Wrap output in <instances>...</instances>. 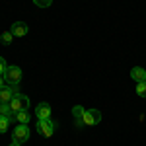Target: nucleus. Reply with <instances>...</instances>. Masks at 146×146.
Listing matches in <instances>:
<instances>
[{"mask_svg": "<svg viewBox=\"0 0 146 146\" xmlns=\"http://www.w3.org/2000/svg\"><path fill=\"white\" fill-rule=\"evenodd\" d=\"M0 115H6V117H10V119L16 117V113L12 111L10 103H0Z\"/></svg>", "mask_w": 146, "mask_h": 146, "instance_id": "11", "label": "nucleus"}, {"mask_svg": "<svg viewBox=\"0 0 146 146\" xmlns=\"http://www.w3.org/2000/svg\"><path fill=\"white\" fill-rule=\"evenodd\" d=\"M10 146H22V144H20V142H16V140H14V142H12Z\"/></svg>", "mask_w": 146, "mask_h": 146, "instance_id": "19", "label": "nucleus"}, {"mask_svg": "<svg viewBox=\"0 0 146 146\" xmlns=\"http://www.w3.org/2000/svg\"><path fill=\"white\" fill-rule=\"evenodd\" d=\"M12 35L14 37H23V35H27V31H29V27H27V23L23 22H16L14 25H12Z\"/></svg>", "mask_w": 146, "mask_h": 146, "instance_id": "8", "label": "nucleus"}, {"mask_svg": "<svg viewBox=\"0 0 146 146\" xmlns=\"http://www.w3.org/2000/svg\"><path fill=\"white\" fill-rule=\"evenodd\" d=\"M136 94H138L140 98H144V100H146V80L136 84Z\"/></svg>", "mask_w": 146, "mask_h": 146, "instance_id": "14", "label": "nucleus"}, {"mask_svg": "<svg viewBox=\"0 0 146 146\" xmlns=\"http://www.w3.org/2000/svg\"><path fill=\"white\" fill-rule=\"evenodd\" d=\"M6 68H8L6 58H4V56H0V74H4V72H6Z\"/></svg>", "mask_w": 146, "mask_h": 146, "instance_id": "17", "label": "nucleus"}, {"mask_svg": "<svg viewBox=\"0 0 146 146\" xmlns=\"http://www.w3.org/2000/svg\"><path fill=\"white\" fill-rule=\"evenodd\" d=\"M35 6H39V8H49L51 4H53V0H33Z\"/></svg>", "mask_w": 146, "mask_h": 146, "instance_id": "16", "label": "nucleus"}, {"mask_svg": "<svg viewBox=\"0 0 146 146\" xmlns=\"http://www.w3.org/2000/svg\"><path fill=\"white\" fill-rule=\"evenodd\" d=\"M16 121H18L20 125H27L29 121H31V115H29L27 109H22V111L16 113Z\"/></svg>", "mask_w": 146, "mask_h": 146, "instance_id": "10", "label": "nucleus"}, {"mask_svg": "<svg viewBox=\"0 0 146 146\" xmlns=\"http://www.w3.org/2000/svg\"><path fill=\"white\" fill-rule=\"evenodd\" d=\"M10 107H12L14 113L22 111V109H27V107H29V98H27V96H22V94H16L14 100L10 101Z\"/></svg>", "mask_w": 146, "mask_h": 146, "instance_id": "3", "label": "nucleus"}, {"mask_svg": "<svg viewBox=\"0 0 146 146\" xmlns=\"http://www.w3.org/2000/svg\"><path fill=\"white\" fill-rule=\"evenodd\" d=\"M84 111H86V109H84V107H82V105H76V107H74V109H72V115H74V119H76V121H80V123H82V115H84Z\"/></svg>", "mask_w": 146, "mask_h": 146, "instance_id": "13", "label": "nucleus"}, {"mask_svg": "<svg viewBox=\"0 0 146 146\" xmlns=\"http://www.w3.org/2000/svg\"><path fill=\"white\" fill-rule=\"evenodd\" d=\"M4 80L10 86H20V82H22V68L20 66H8L6 72H4Z\"/></svg>", "mask_w": 146, "mask_h": 146, "instance_id": "1", "label": "nucleus"}, {"mask_svg": "<svg viewBox=\"0 0 146 146\" xmlns=\"http://www.w3.org/2000/svg\"><path fill=\"white\" fill-rule=\"evenodd\" d=\"M101 121V113L98 109H86L84 115H82V123L88 125V127H94V125H98Z\"/></svg>", "mask_w": 146, "mask_h": 146, "instance_id": "5", "label": "nucleus"}, {"mask_svg": "<svg viewBox=\"0 0 146 146\" xmlns=\"http://www.w3.org/2000/svg\"><path fill=\"white\" fill-rule=\"evenodd\" d=\"M20 86H10V84H6L4 88H0V103H10L14 100V96L16 94H20Z\"/></svg>", "mask_w": 146, "mask_h": 146, "instance_id": "4", "label": "nucleus"}, {"mask_svg": "<svg viewBox=\"0 0 146 146\" xmlns=\"http://www.w3.org/2000/svg\"><path fill=\"white\" fill-rule=\"evenodd\" d=\"M29 135H31V131H29V127L27 125H18L16 129H14V140L16 142H25V140H29Z\"/></svg>", "mask_w": 146, "mask_h": 146, "instance_id": "6", "label": "nucleus"}, {"mask_svg": "<svg viewBox=\"0 0 146 146\" xmlns=\"http://www.w3.org/2000/svg\"><path fill=\"white\" fill-rule=\"evenodd\" d=\"M131 78L135 80L136 84H138V82H144L146 80V70L140 68V66H135L133 70H131Z\"/></svg>", "mask_w": 146, "mask_h": 146, "instance_id": "9", "label": "nucleus"}, {"mask_svg": "<svg viewBox=\"0 0 146 146\" xmlns=\"http://www.w3.org/2000/svg\"><path fill=\"white\" fill-rule=\"evenodd\" d=\"M55 129H56V123H55V121H51V119L37 121V131L45 136V138H51V136H53V133H55Z\"/></svg>", "mask_w": 146, "mask_h": 146, "instance_id": "2", "label": "nucleus"}, {"mask_svg": "<svg viewBox=\"0 0 146 146\" xmlns=\"http://www.w3.org/2000/svg\"><path fill=\"white\" fill-rule=\"evenodd\" d=\"M10 117H6V115H0V133H6L8 131V127H10Z\"/></svg>", "mask_w": 146, "mask_h": 146, "instance_id": "12", "label": "nucleus"}, {"mask_svg": "<svg viewBox=\"0 0 146 146\" xmlns=\"http://www.w3.org/2000/svg\"><path fill=\"white\" fill-rule=\"evenodd\" d=\"M6 86V80H4V74H0V88H4Z\"/></svg>", "mask_w": 146, "mask_h": 146, "instance_id": "18", "label": "nucleus"}, {"mask_svg": "<svg viewBox=\"0 0 146 146\" xmlns=\"http://www.w3.org/2000/svg\"><path fill=\"white\" fill-rule=\"evenodd\" d=\"M12 39H14V35H12V31H4V33L0 35V41L4 43V45H10Z\"/></svg>", "mask_w": 146, "mask_h": 146, "instance_id": "15", "label": "nucleus"}, {"mask_svg": "<svg viewBox=\"0 0 146 146\" xmlns=\"http://www.w3.org/2000/svg\"><path fill=\"white\" fill-rule=\"evenodd\" d=\"M35 115H37V119H39V121L51 119V115H53V111H51V105H49L47 101H41V103L35 107Z\"/></svg>", "mask_w": 146, "mask_h": 146, "instance_id": "7", "label": "nucleus"}]
</instances>
